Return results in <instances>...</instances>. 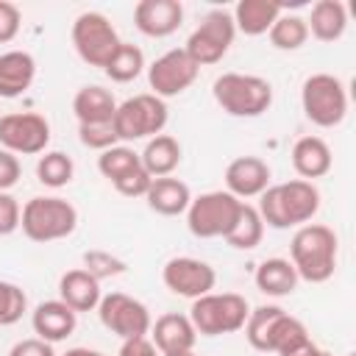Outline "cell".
I'll use <instances>...</instances> for the list:
<instances>
[{
  "label": "cell",
  "instance_id": "cell-33",
  "mask_svg": "<svg viewBox=\"0 0 356 356\" xmlns=\"http://www.w3.org/2000/svg\"><path fill=\"white\" fill-rule=\"evenodd\" d=\"M281 314H284V309L275 306V303H264V306L250 309V314H248L242 331H245V339H248V345H250L253 350L267 353V337H270V331H273V323H275Z\"/></svg>",
  "mask_w": 356,
  "mask_h": 356
},
{
  "label": "cell",
  "instance_id": "cell-39",
  "mask_svg": "<svg viewBox=\"0 0 356 356\" xmlns=\"http://www.w3.org/2000/svg\"><path fill=\"white\" fill-rule=\"evenodd\" d=\"M19 25H22L19 8L8 0H0V44H8L19 33Z\"/></svg>",
  "mask_w": 356,
  "mask_h": 356
},
{
  "label": "cell",
  "instance_id": "cell-29",
  "mask_svg": "<svg viewBox=\"0 0 356 356\" xmlns=\"http://www.w3.org/2000/svg\"><path fill=\"white\" fill-rule=\"evenodd\" d=\"M75 178V161L61 150H44L36 161V181L47 189H61Z\"/></svg>",
  "mask_w": 356,
  "mask_h": 356
},
{
  "label": "cell",
  "instance_id": "cell-19",
  "mask_svg": "<svg viewBox=\"0 0 356 356\" xmlns=\"http://www.w3.org/2000/svg\"><path fill=\"white\" fill-rule=\"evenodd\" d=\"M36 78V58L28 50L0 53V100H14L31 89Z\"/></svg>",
  "mask_w": 356,
  "mask_h": 356
},
{
  "label": "cell",
  "instance_id": "cell-43",
  "mask_svg": "<svg viewBox=\"0 0 356 356\" xmlns=\"http://www.w3.org/2000/svg\"><path fill=\"white\" fill-rule=\"evenodd\" d=\"M292 356H331L328 350H323V348H317L314 342H309V345H303L300 350H295Z\"/></svg>",
  "mask_w": 356,
  "mask_h": 356
},
{
  "label": "cell",
  "instance_id": "cell-42",
  "mask_svg": "<svg viewBox=\"0 0 356 356\" xmlns=\"http://www.w3.org/2000/svg\"><path fill=\"white\" fill-rule=\"evenodd\" d=\"M117 356H161V353L156 350L150 337H134V339H122Z\"/></svg>",
  "mask_w": 356,
  "mask_h": 356
},
{
  "label": "cell",
  "instance_id": "cell-17",
  "mask_svg": "<svg viewBox=\"0 0 356 356\" xmlns=\"http://www.w3.org/2000/svg\"><path fill=\"white\" fill-rule=\"evenodd\" d=\"M31 325H33V334L50 345L56 342H64L67 337L75 334V325H78V314L64 303V300H42L33 312H31Z\"/></svg>",
  "mask_w": 356,
  "mask_h": 356
},
{
  "label": "cell",
  "instance_id": "cell-25",
  "mask_svg": "<svg viewBox=\"0 0 356 356\" xmlns=\"http://www.w3.org/2000/svg\"><path fill=\"white\" fill-rule=\"evenodd\" d=\"M281 3L275 0H239L231 11L234 28L245 36H261L273 28V22L281 17Z\"/></svg>",
  "mask_w": 356,
  "mask_h": 356
},
{
  "label": "cell",
  "instance_id": "cell-34",
  "mask_svg": "<svg viewBox=\"0 0 356 356\" xmlns=\"http://www.w3.org/2000/svg\"><path fill=\"white\" fill-rule=\"evenodd\" d=\"M25 312H28L25 289L19 284H14V281H3L0 278V328L19 323Z\"/></svg>",
  "mask_w": 356,
  "mask_h": 356
},
{
  "label": "cell",
  "instance_id": "cell-7",
  "mask_svg": "<svg viewBox=\"0 0 356 356\" xmlns=\"http://www.w3.org/2000/svg\"><path fill=\"white\" fill-rule=\"evenodd\" d=\"M300 108L317 128H337L348 114V89L331 72H314L300 86Z\"/></svg>",
  "mask_w": 356,
  "mask_h": 356
},
{
  "label": "cell",
  "instance_id": "cell-14",
  "mask_svg": "<svg viewBox=\"0 0 356 356\" xmlns=\"http://www.w3.org/2000/svg\"><path fill=\"white\" fill-rule=\"evenodd\" d=\"M161 281H164V286L172 295L195 300L200 295L214 292L217 273L203 259H195V256H172L161 267Z\"/></svg>",
  "mask_w": 356,
  "mask_h": 356
},
{
  "label": "cell",
  "instance_id": "cell-38",
  "mask_svg": "<svg viewBox=\"0 0 356 356\" xmlns=\"http://www.w3.org/2000/svg\"><path fill=\"white\" fill-rule=\"evenodd\" d=\"M22 206L11 192H0V236H8L19 228Z\"/></svg>",
  "mask_w": 356,
  "mask_h": 356
},
{
  "label": "cell",
  "instance_id": "cell-40",
  "mask_svg": "<svg viewBox=\"0 0 356 356\" xmlns=\"http://www.w3.org/2000/svg\"><path fill=\"white\" fill-rule=\"evenodd\" d=\"M19 178H22L19 159L0 147V192H11V186H17Z\"/></svg>",
  "mask_w": 356,
  "mask_h": 356
},
{
  "label": "cell",
  "instance_id": "cell-23",
  "mask_svg": "<svg viewBox=\"0 0 356 356\" xmlns=\"http://www.w3.org/2000/svg\"><path fill=\"white\" fill-rule=\"evenodd\" d=\"M72 111H75L78 125H106V122L114 120L117 100L108 89H103L97 83H89V86H81L75 92Z\"/></svg>",
  "mask_w": 356,
  "mask_h": 356
},
{
  "label": "cell",
  "instance_id": "cell-5",
  "mask_svg": "<svg viewBox=\"0 0 356 356\" xmlns=\"http://www.w3.org/2000/svg\"><path fill=\"white\" fill-rule=\"evenodd\" d=\"M250 303L236 292H209L192 300L189 320L200 337H222L245 328Z\"/></svg>",
  "mask_w": 356,
  "mask_h": 356
},
{
  "label": "cell",
  "instance_id": "cell-2",
  "mask_svg": "<svg viewBox=\"0 0 356 356\" xmlns=\"http://www.w3.org/2000/svg\"><path fill=\"white\" fill-rule=\"evenodd\" d=\"M337 253H339V239L334 228L323 222H306L295 228L289 242V261L300 281L325 284L337 270Z\"/></svg>",
  "mask_w": 356,
  "mask_h": 356
},
{
  "label": "cell",
  "instance_id": "cell-9",
  "mask_svg": "<svg viewBox=\"0 0 356 356\" xmlns=\"http://www.w3.org/2000/svg\"><path fill=\"white\" fill-rule=\"evenodd\" d=\"M70 36H72V47H75L78 58L83 64L100 67V70L108 64V58L122 44L117 28L100 11H83V14H78L75 22H72Z\"/></svg>",
  "mask_w": 356,
  "mask_h": 356
},
{
  "label": "cell",
  "instance_id": "cell-1",
  "mask_svg": "<svg viewBox=\"0 0 356 356\" xmlns=\"http://www.w3.org/2000/svg\"><path fill=\"white\" fill-rule=\"evenodd\" d=\"M256 211H259L261 222L275 228V231L300 228V225L312 222L314 214L320 211V189L312 181H303V178H292V181H284V184H270L259 195Z\"/></svg>",
  "mask_w": 356,
  "mask_h": 356
},
{
  "label": "cell",
  "instance_id": "cell-15",
  "mask_svg": "<svg viewBox=\"0 0 356 356\" xmlns=\"http://www.w3.org/2000/svg\"><path fill=\"white\" fill-rule=\"evenodd\" d=\"M222 178H225V192L248 203V197H259L270 186L273 170L261 156H236L234 161H228Z\"/></svg>",
  "mask_w": 356,
  "mask_h": 356
},
{
  "label": "cell",
  "instance_id": "cell-16",
  "mask_svg": "<svg viewBox=\"0 0 356 356\" xmlns=\"http://www.w3.org/2000/svg\"><path fill=\"white\" fill-rule=\"evenodd\" d=\"M184 22V6L178 0H139L134 6V25L150 39L175 33Z\"/></svg>",
  "mask_w": 356,
  "mask_h": 356
},
{
  "label": "cell",
  "instance_id": "cell-32",
  "mask_svg": "<svg viewBox=\"0 0 356 356\" xmlns=\"http://www.w3.org/2000/svg\"><path fill=\"white\" fill-rule=\"evenodd\" d=\"M136 167H142V159H139V153L131 147V145H114V147H108V150H103L100 156H97V170H100V175L108 181V184H117L120 178H125L128 172H134Z\"/></svg>",
  "mask_w": 356,
  "mask_h": 356
},
{
  "label": "cell",
  "instance_id": "cell-37",
  "mask_svg": "<svg viewBox=\"0 0 356 356\" xmlns=\"http://www.w3.org/2000/svg\"><path fill=\"white\" fill-rule=\"evenodd\" d=\"M150 175H147V170L145 167H136L134 172H128L125 178H120L117 184H111L122 197H145L147 195V189H150Z\"/></svg>",
  "mask_w": 356,
  "mask_h": 356
},
{
  "label": "cell",
  "instance_id": "cell-10",
  "mask_svg": "<svg viewBox=\"0 0 356 356\" xmlns=\"http://www.w3.org/2000/svg\"><path fill=\"white\" fill-rule=\"evenodd\" d=\"M234 36H236V28H234V17L231 11L225 8H214L209 11L200 25L189 33L184 50L186 56L197 64V67H211L217 61L225 58V53L231 50L234 44Z\"/></svg>",
  "mask_w": 356,
  "mask_h": 356
},
{
  "label": "cell",
  "instance_id": "cell-46",
  "mask_svg": "<svg viewBox=\"0 0 356 356\" xmlns=\"http://www.w3.org/2000/svg\"><path fill=\"white\" fill-rule=\"evenodd\" d=\"M348 356H353V353H348Z\"/></svg>",
  "mask_w": 356,
  "mask_h": 356
},
{
  "label": "cell",
  "instance_id": "cell-13",
  "mask_svg": "<svg viewBox=\"0 0 356 356\" xmlns=\"http://www.w3.org/2000/svg\"><path fill=\"white\" fill-rule=\"evenodd\" d=\"M200 67L186 56L184 47H172L167 53H161L150 67H147V83H150V95L167 100V97H178L184 95L195 81H197Z\"/></svg>",
  "mask_w": 356,
  "mask_h": 356
},
{
  "label": "cell",
  "instance_id": "cell-44",
  "mask_svg": "<svg viewBox=\"0 0 356 356\" xmlns=\"http://www.w3.org/2000/svg\"><path fill=\"white\" fill-rule=\"evenodd\" d=\"M58 356H106V353H100L95 348H70V350H64Z\"/></svg>",
  "mask_w": 356,
  "mask_h": 356
},
{
  "label": "cell",
  "instance_id": "cell-31",
  "mask_svg": "<svg viewBox=\"0 0 356 356\" xmlns=\"http://www.w3.org/2000/svg\"><path fill=\"white\" fill-rule=\"evenodd\" d=\"M267 36H270V44H273L275 50L292 53V50H300V47L306 44L309 28H306V19H303V17H298V14H284V11H281V17H278V19L273 22V28L267 31Z\"/></svg>",
  "mask_w": 356,
  "mask_h": 356
},
{
  "label": "cell",
  "instance_id": "cell-3",
  "mask_svg": "<svg viewBox=\"0 0 356 356\" xmlns=\"http://www.w3.org/2000/svg\"><path fill=\"white\" fill-rule=\"evenodd\" d=\"M214 103L242 120L261 117L273 106V83L261 75H248V72H222L211 83Z\"/></svg>",
  "mask_w": 356,
  "mask_h": 356
},
{
  "label": "cell",
  "instance_id": "cell-8",
  "mask_svg": "<svg viewBox=\"0 0 356 356\" xmlns=\"http://www.w3.org/2000/svg\"><path fill=\"white\" fill-rule=\"evenodd\" d=\"M245 200H236L231 192L225 189H211L203 192L197 197H192L189 209H186V228L192 236L197 239H217L234 228L239 209Z\"/></svg>",
  "mask_w": 356,
  "mask_h": 356
},
{
  "label": "cell",
  "instance_id": "cell-22",
  "mask_svg": "<svg viewBox=\"0 0 356 356\" xmlns=\"http://www.w3.org/2000/svg\"><path fill=\"white\" fill-rule=\"evenodd\" d=\"M145 200H147L150 211H156L161 217H178V214H186V209L192 203V192L181 178L164 175V178L150 181V189H147Z\"/></svg>",
  "mask_w": 356,
  "mask_h": 356
},
{
  "label": "cell",
  "instance_id": "cell-4",
  "mask_svg": "<svg viewBox=\"0 0 356 356\" xmlns=\"http://www.w3.org/2000/svg\"><path fill=\"white\" fill-rule=\"evenodd\" d=\"M19 228L31 242H58L78 228V209L58 195H36L22 206Z\"/></svg>",
  "mask_w": 356,
  "mask_h": 356
},
{
  "label": "cell",
  "instance_id": "cell-27",
  "mask_svg": "<svg viewBox=\"0 0 356 356\" xmlns=\"http://www.w3.org/2000/svg\"><path fill=\"white\" fill-rule=\"evenodd\" d=\"M181 156H184L181 142H178L175 136H170V134H159V136L147 139L145 150L139 153L142 167L147 170L150 178L172 175V172L178 170V164H181Z\"/></svg>",
  "mask_w": 356,
  "mask_h": 356
},
{
  "label": "cell",
  "instance_id": "cell-24",
  "mask_svg": "<svg viewBox=\"0 0 356 356\" xmlns=\"http://www.w3.org/2000/svg\"><path fill=\"white\" fill-rule=\"evenodd\" d=\"M298 273L292 267L289 259H281V256H273V259H264L256 273H253V284L261 295L267 298H286L298 289Z\"/></svg>",
  "mask_w": 356,
  "mask_h": 356
},
{
  "label": "cell",
  "instance_id": "cell-18",
  "mask_svg": "<svg viewBox=\"0 0 356 356\" xmlns=\"http://www.w3.org/2000/svg\"><path fill=\"white\" fill-rule=\"evenodd\" d=\"M150 342L156 345V350L161 356H167V353H184V350H192L195 348L197 331H195L189 314L167 312V314L156 317V323L150 325Z\"/></svg>",
  "mask_w": 356,
  "mask_h": 356
},
{
  "label": "cell",
  "instance_id": "cell-6",
  "mask_svg": "<svg viewBox=\"0 0 356 356\" xmlns=\"http://www.w3.org/2000/svg\"><path fill=\"white\" fill-rule=\"evenodd\" d=\"M170 120V108H167V100L150 95V92H142V95H134L122 103H117V111H114V134L122 145L128 142H136V139H153L164 131Z\"/></svg>",
  "mask_w": 356,
  "mask_h": 356
},
{
  "label": "cell",
  "instance_id": "cell-35",
  "mask_svg": "<svg viewBox=\"0 0 356 356\" xmlns=\"http://www.w3.org/2000/svg\"><path fill=\"white\" fill-rule=\"evenodd\" d=\"M83 270H86L92 278L103 281V278L122 275V273L128 270V261L120 259V256H114V253H108V250H86V253H83Z\"/></svg>",
  "mask_w": 356,
  "mask_h": 356
},
{
  "label": "cell",
  "instance_id": "cell-21",
  "mask_svg": "<svg viewBox=\"0 0 356 356\" xmlns=\"http://www.w3.org/2000/svg\"><path fill=\"white\" fill-rule=\"evenodd\" d=\"M103 292H100V281L92 278L83 267L67 270L58 278V300H64L75 314L81 312H95L100 303Z\"/></svg>",
  "mask_w": 356,
  "mask_h": 356
},
{
  "label": "cell",
  "instance_id": "cell-12",
  "mask_svg": "<svg viewBox=\"0 0 356 356\" xmlns=\"http://www.w3.org/2000/svg\"><path fill=\"white\" fill-rule=\"evenodd\" d=\"M97 317L103 328L117 334L120 339H134V337H147L150 334V312L142 300L125 295V292H108L97 303Z\"/></svg>",
  "mask_w": 356,
  "mask_h": 356
},
{
  "label": "cell",
  "instance_id": "cell-26",
  "mask_svg": "<svg viewBox=\"0 0 356 356\" xmlns=\"http://www.w3.org/2000/svg\"><path fill=\"white\" fill-rule=\"evenodd\" d=\"M309 36L317 42H337L348 28V8L342 0H317L306 19Z\"/></svg>",
  "mask_w": 356,
  "mask_h": 356
},
{
  "label": "cell",
  "instance_id": "cell-36",
  "mask_svg": "<svg viewBox=\"0 0 356 356\" xmlns=\"http://www.w3.org/2000/svg\"><path fill=\"white\" fill-rule=\"evenodd\" d=\"M78 139H81L83 147L97 150V153H103V150L120 145V139H117L111 122H106V125H78Z\"/></svg>",
  "mask_w": 356,
  "mask_h": 356
},
{
  "label": "cell",
  "instance_id": "cell-11",
  "mask_svg": "<svg viewBox=\"0 0 356 356\" xmlns=\"http://www.w3.org/2000/svg\"><path fill=\"white\" fill-rule=\"evenodd\" d=\"M50 145V122L36 111L0 117V147L14 156H39Z\"/></svg>",
  "mask_w": 356,
  "mask_h": 356
},
{
  "label": "cell",
  "instance_id": "cell-41",
  "mask_svg": "<svg viewBox=\"0 0 356 356\" xmlns=\"http://www.w3.org/2000/svg\"><path fill=\"white\" fill-rule=\"evenodd\" d=\"M8 356H58V353L53 350L50 342L39 339V337H28V339H19V342L8 350Z\"/></svg>",
  "mask_w": 356,
  "mask_h": 356
},
{
  "label": "cell",
  "instance_id": "cell-45",
  "mask_svg": "<svg viewBox=\"0 0 356 356\" xmlns=\"http://www.w3.org/2000/svg\"><path fill=\"white\" fill-rule=\"evenodd\" d=\"M167 356H195V350H184V353H167Z\"/></svg>",
  "mask_w": 356,
  "mask_h": 356
},
{
  "label": "cell",
  "instance_id": "cell-20",
  "mask_svg": "<svg viewBox=\"0 0 356 356\" xmlns=\"http://www.w3.org/2000/svg\"><path fill=\"white\" fill-rule=\"evenodd\" d=\"M292 170L303 178V181H312L314 178H323L328 175L331 164H334V156H331V147L323 136H300L295 145H292Z\"/></svg>",
  "mask_w": 356,
  "mask_h": 356
},
{
  "label": "cell",
  "instance_id": "cell-30",
  "mask_svg": "<svg viewBox=\"0 0 356 356\" xmlns=\"http://www.w3.org/2000/svg\"><path fill=\"white\" fill-rule=\"evenodd\" d=\"M145 53L131 44V42H122L117 47V53L108 58V64L103 67L106 78H111L114 83H128V81H136L142 72H145Z\"/></svg>",
  "mask_w": 356,
  "mask_h": 356
},
{
  "label": "cell",
  "instance_id": "cell-28",
  "mask_svg": "<svg viewBox=\"0 0 356 356\" xmlns=\"http://www.w3.org/2000/svg\"><path fill=\"white\" fill-rule=\"evenodd\" d=\"M261 236H264V222H261L256 206L242 203L234 228L225 234V242H228L234 250H253V248L261 245Z\"/></svg>",
  "mask_w": 356,
  "mask_h": 356
}]
</instances>
